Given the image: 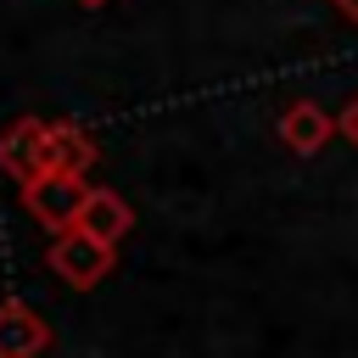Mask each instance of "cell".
I'll return each mask as SVG.
<instances>
[{"label":"cell","instance_id":"5","mask_svg":"<svg viewBox=\"0 0 358 358\" xmlns=\"http://www.w3.org/2000/svg\"><path fill=\"white\" fill-rule=\"evenodd\" d=\"M95 157H101V151H95V140H90L84 123L56 117V123L45 129V168H56V173H90Z\"/></svg>","mask_w":358,"mask_h":358},{"label":"cell","instance_id":"6","mask_svg":"<svg viewBox=\"0 0 358 358\" xmlns=\"http://www.w3.org/2000/svg\"><path fill=\"white\" fill-rule=\"evenodd\" d=\"M330 134H336V117H330L319 101H291V106L280 112V140H285L296 157H313Z\"/></svg>","mask_w":358,"mask_h":358},{"label":"cell","instance_id":"1","mask_svg":"<svg viewBox=\"0 0 358 358\" xmlns=\"http://www.w3.org/2000/svg\"><path fill=\"white\" fill-rule=\"evenodd\" d=\"M112 263H117V246L101 241V235H90V229H78V224L50 241V274H56L62 285H73V291L101 285V280L112 274Z\"/></svg>","mask_w":358,"mask_h":358},{"label":"cell","instance_id":"7","mask_svg":"<svg viewBox=\"0 0 358 358\" xmlns=\"http://www.w3.org/2000/svg\"><path fill=\"white\" fill-rule=\"evenodd\" d=\"M78 229H90V235H101V241H123L129 229H134V207L117 196V190H106V185H95L90 196H84V213H78Z\"/></svg>","mask_w":358,"mask_h":358},{"label":"cell","instance_id":"8","mask_svg":"<svg viewBox=\"0 0 358 358\" xmlns=\"http://www.w3.org/2000/svg\"><path fill=\"white\" fill-rule=\"evenodd\" d=\"M336 134H341V140H352V145H358V95H352V101H347V106H341V112H336Z\"/></svg>","mask_w":358,"mask_h":358},{"label":"cell","instance_id":"9","mask_svg":"<svg viewBox=\"0 0 358 358\" xmlns=\"http://www.w3.org/2000/svg\"><path fill=\"white\" fill-rule=\"evenodd\" d=\"M330 6H336V11L347 17V22H358V0H330Z\"/></svg>","mask_w":358,"mask_h":358},{"label":"cell","instance_id":"10","mask_svg":"<svg viewBox=\"0 0 358 358\" xmlns=\"http://www.w3.org/2000/svg\"><path fill=\"white\" fill-rule=\"evenodd\" d=\"M78 6H106V0H78Z\"/></svg>","mask_w":358,"mask_h":358},{"label":"cell","instance_id":"2","mask_svg":"<svg viewBox=\"0 0 358 358\" xmlns=\"http://www.w3.org/2000/svg\"><path fill=\"white\" fill-rule=\"evenodd\" d=\"M84 196H90L84 173H56V168H45V173L22 179V207H28V218L45 224V229H56V235L78 224Z\"/></svg>","mask_w":358,"mask_h":358},{"label":"cell","instance_id":"4","mask_svg":"<svg viewBox=\"0 0 358 358\" xmlns=\"http://www.w3.org/2000/svg\"><path fill=\"white\" fill-rule=\"evenodd\" d=\"M50 347V324L28 302H0V358H39Z\"/></svg>","mask_w":358,"mask_h":358},{"label":"cell","instance_id":"3","mask_svg":"<svg viewBox=\"0 0 358 358\" xmlns=\"http://www.w3.org/2000/svg\"><path fill=\"white\" fill-rule=\"evenodd\" d=\"M45 117H17L6 134H0V168L22 185L34 173H45Z\"/></svg>","mask_w":358,"mask_h":358}]
</instances>
